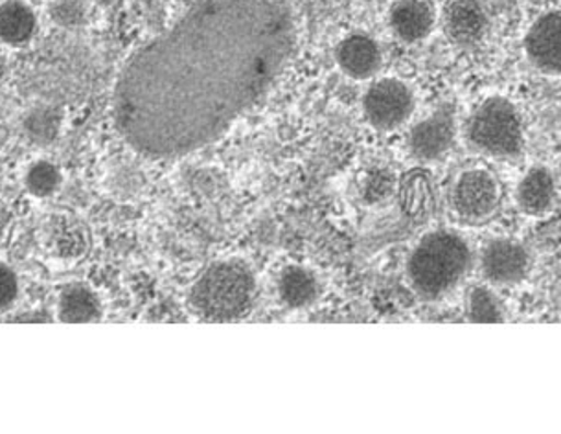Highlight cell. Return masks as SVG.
Wrapping results in <instances>:
<instances>
[{
	"label": "cell",
	"mask_w": 561,
	"mask_h": 434,
	"mask_svg": "<svg viewBox=\"0 0 561 434\" xmlns=\"http://www.w3.org/2000/svg\"><path fill=\"white\" fill-rule=\"evenodd\" d=\"M295 45L287 0H195L122 65L113 126L146 159H184L264 100Z\"/></svg>",
	"instance_id": "obj_1"
},
{
	"label": "cell",
	"mask_w": 561,
	"mask_h": 434,
	"mask_svg": "<svg viewBox=\"0 0 561 434\" xmlns=\"http://www.w3.org/2000/svg\"><path fill=\"white\" fill-rule=\"evenodd\" d=\"M473 267V251L457 230L436 229L420 238L407 258V281L425 300L457 289Z\"/></svg>",
	"instance_id": "obj_2"
},
{
	"label": "cell",
	"mask_w": 561,
	"mask_h": 434,
	"mask_svg": "<svg viewBox=\"0 0 561 434\" xmlns=\"http://www.w3.org/2000/svg\"><path fill=\"white\" fill-rule=\"evenodd\" d=\"M256 295V281L241 260L214 263L190 293V304L201 319L232 322L249 315Z\"/></svg>",
	"instance_id": "obj_3"
},
{
	"label": "cell",
	"mask_w": 561,
	"mask_h": 434,
	"mask_svg": "<svg viewBox=\"0 0 561 434\" xmlns=\"http://www.w3.org/2000/svg\"><path fill=\"white\" fill-rule=\"evenodd\" d=\"M462 135L473 151L495 160L519 159L527 144L522 111L504 96H488L477 103Z\"/></svg>",
	"instance_id": "obj_4"
},
{
	"label": "cell",
	"mask_w": 561,
	"mask_h": 434,
	"mask_svg": "<svg viewBox=\"0 0 561 434\" xmlns=\"http://www.w3.org/2000/svg\"><path fill=\"white\" fill-rule=\"evenodd\" d=\"M503 201L499 179L482 168L458 173L449 192V205L458 221L466 225L488 224Z\"/></svg>",
	"instance_id": "obj_5"
},
{
	"label": "cell",
	"mask_w": 561,
	"mask_h": 434,
	"mask_svg": "<svg viewBox=\"0 0 561 434\" xmlns=\"http://www.w3.org/2000/svg\"><path fill=\"white\" fill-rule=\"evenodd\" d=\"M416 98L405 81L381 78L363 96V113L379 132H394L413 116Z\"/></svg>",
	"instance_id": "obj_6"
},
{
	"label": "cell",
	"mask_w": 561,
	"mask_h": 434,
	"mask_svg": "<svg viewBox=\"0 0 561 434\" xmlns=\"http://www.w3.org/2000/svg\"><path fill=\"white\" fill-rule=\"evenodd\" d=\"M533 267V258L522 241L512 238H493L479 256L482 278L493 287H512L522 284Z\"/></svg>",
	"instance_id": "obj_7"
},
{
	"label": "cell",
	"mask_w": 561,
	"mask_h": 434,
	"mask_svg": "<svg viewBox=\"0 0 561 434\" xmlns=\"http://www.w3.org/2000/svg\"><path fill=\"white\" fill-rule=\"evenodd\" d=\"M457 113L451 103H442L413 126L407 146L414 159L435 162L446 157L457 140Z\"/></svg>",
	"instance_id": "obj_8"
},
{
	"label": "cell",
	"mask_w": 561,
	"mask_h": 434,
	"mask_svg": "<svg viewBox=\"0 0 561 434\" xmlns=\"http://www.w3.org/2000/svg\"><path fill=\"white\" fill-rule=\"evenodd\" d=\"M440 21L447 41L460 48L479 45L490 30V15L482 0H446Z\"/></svg>",
	"instance_id": "obj_9"
},
{
	"label": "cell",
	"mask_w": 561,
	"mask_h": 434,
	"mask_svg": "<svg viewBox=\"0 0 561 434\" xmlns=\"http://www.w3.org/2000/svg\"><path fill=\"white\" fill-rule=\"evenodd\" d=\"M525 54L543 75L561 76V10L543 13L530 24Z\"/></svg>",
	"instance_id": "obj_10"
},
{
	"label": "cell",
	"mask_w": 561,
	"mask_h": 434,
	"mask_svg": "<svg viewBox=\"0 0 561 434\" xmlns=\"http://www.w3.org/2000/svg\"><path fill=\"white\" fill-rule=\"evenodd\" d=\"M436 8L431 0H396L389 10L392 34L414 45L427 39L436 26Z\"/></svg>",
	"instance_id": "obj_11"
},
{
	"label": "cell",
	"mask_w": 561,
	"mask_h": 434,
	"mask_svg": "<svg viewBox=\"0 0 561 434\" xmlns=\"http://www.w3.org/2000/svg\"><path fill=\"white\" fill-rule=\"evenodd\" d=\"M339 69L352 80H370L378 75L383 64L381 48L376 39L367 34H350L344 37L335 50Z\"/></svg>",
	"instance_id": "obj_12"
},
{
	"label": "cell",
	"mask_w": 561,
	"mask_h": 434,
	"mask_svg": "<svg viewBox=\"0 0 561 434\" xmlns=\"http://www.w3.org/2000/svg\"><path fill=\"white\" fill-rule=\"evenodd\" d=\"M558 199L554 173L536 164L523 173L516 186V205L525 216L539 217L549 214Z\"/></svg>",
	"instance_id": "obj_13"
},
{
	"label": "cell",
	"mask_w": 561,
	"mask_h": 434,
	"mask_svg": "<svg viewBox=\"0 0 561 434\" xmlns=\"http://www.w3.org/2000/svg\"><path fill=\"white\" fill-rule=\"evenodd\" d=\"M58 317L72 324L96 322L102 317V302L85 284H69L59 293Z\"/></svg>",
	"instance_id": "obj_14"
},
{
	"label": "cell",
	"mask_w": 561,
	"mask_h": 434,
	"mask_svg": "<svg viewBox=\"0 0 561 434\" xmlns=\"http://www.w3.org/2000/svg\"><path fill=\"white\" fill-rule=\"evenodd\" d=\"M319 292H321V286L310 269L291 265L282 271L280 278H278V293L289 308L298 309L310 306L316 302Z\"/></svg>",
	"instance_id": "obj_15"
},
{
	"label": "cell",
	"mask_w": 561,
	"mask_h": 434,
	"mask_svg": "<svg viewBox=\"0 0 561 434\" xmlns=\"http://www.w3.org/2000/svg\"><path fill=\"white\" fill-rule=\"evenodd\" d=\"M37 30V19L32 8L23 0H7L2 4L0 32L2 41L10 46H23L34 37Z\"/></svg>",
	"instance_id": "obj_16"
},
{
	"label": "cell",
	"mask_w": 561,
	"mask_h": 434,
	"mask_svg": "<svg viewBox=\"0 0 561 434\" xmlns=\"http://www.w3.org/2000/svg\"><path fill=\"white\" fill-rule=\"evenodd\" d=\"M46 235H48L46 241H48L50 251L56 252L59 258L70 260V258L80 256L81 252L85 251V230L69 217H54L46 229Z\"/></svg>",
	"instance_id": "obj_17"
},
{
	"label": "cell",
	"mask_w": 561,
	"mask_h": 434,
	"mask_svg": "<svg viewBox=\"0 0 561 434\" xmlns=\"http://www.w3.org/2000/svg\"><path fill=\"white\" fill-rule=\"evenodd\" d=\"M466 313L471 322H503L506 319V309L497 293L493 292V286H473L468 293L466 300Z\"/></svg>",
	"instance_id": "obj_18"
},
{
	"label": "cell",
	"mask_w": 561,
	"mask_h": 434,
	"mask_svg": "<svg viewBox=\"0 0 561 434\" xmlns=\"http://www.w3.org/2000/svg\"><path fill=\"white\" fill-rule=\"evenodd\" d=\"M61 127V115L58 108L37 107L30 111L24 118V132L35 144H50L58 137Z\"/></svg>",
	"instance_id": "obj_19"
},
{
	"label": "cell",
	"mask_w": 561,
	"mask_h": 434,
	"mask_svg": "<svg viewBox=\"0 0 561 434\" xmlns=\"http://www.w3.org/2000/svg\"><path fill=\"white\" fill-rule=\"evenodd\" d=\"M59 181H61V175H59L58 168L46 160H37L24 173V186L35 197L53 195L58 190Z\"/></svg>",
	"instance_id": "obj_20"
},
{
	"label": "cell",
	"mask_w": 561,
	"mask_h": 434,
	"mask_svg": "<svg viewBox=\"0 0 561 434\" xmlns=\"http://www.w3.org/2000/svg\"><path fill=\"white\" fill-rule=\"evenodd\" d=\"M48 13L61 28H78L87 23L89 7L85 0H53Z\"/></svg>",
	"instance_id": "obj_21"
},
{
	"label": "cell",
	"mask_w": 561,
	"mask_h": 434,
	"mask_svg": "<svg viewBox=\"0 0 561 434\" xmlns=\"http://www.w3.org/2000/svg\"><path fill=\"white\" fill-rule=\"evenodd\" d=\"M18 293V276L8 265H2V273H0V302H2V311H7L15 302Z\"/></svg>",
	"instance_id": "obj_22"
}]
</instances>
